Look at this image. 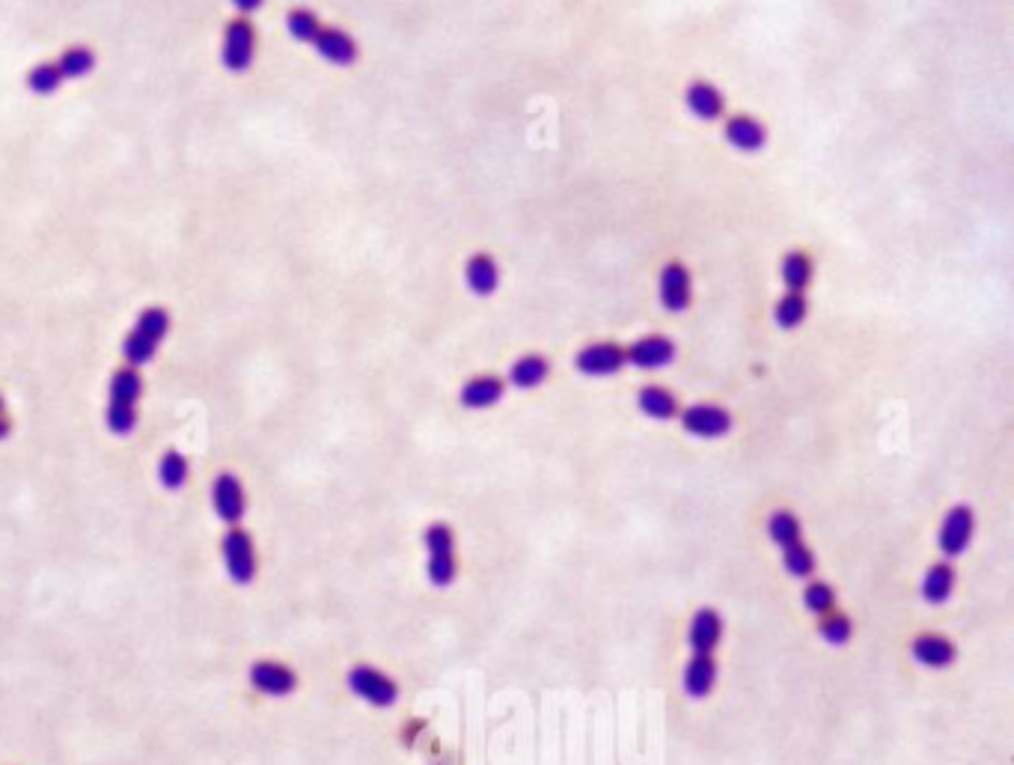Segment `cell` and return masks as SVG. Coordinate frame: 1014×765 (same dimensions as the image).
Wrapping results in <instances>:
<instances>
[{
    "instance_id": "cell-1",
    "label": "cell",
    "mask_w": 1014,
    "mask_h": 765,
    "mask_svg": "<svg viewBox=\"0 0 1014 765\" xmlns=\"http://www.w3.org/2000/svg\"><path fill=\"white\" fill-rule=\"evenodd\" d=\"M167 334H170V310H164V307H146L137 316V322L131 325V331L122 337L119 349H122L125 367H131V370L146 367L158 355V349H161V343H164Z\"/></svg>"
},
{
    "instance_id": "cell-2",
    "label": "cell",
    "mask_w": 1014,
    "mask_h": 765,
    "mask_svg": "<svg viewBox=\"0 0 1014 765\" xmlns=\"http://www.w3.org/2000/svg\"><path fill=\"white\" fill-rule=\"evenodd\" d=\"M143 396V379L140 370L131 367H119L111 376V387H108V411H105V423L113 435L125 438L134 432L137 426V402Z\"/></svg>"
},
{
    "instance_id": "cell-3",
    "label": "cell",
    "mask_w": 1014,
    "mask_h": 765,
    "mask_svg": "<svg viewBox=\"0 0 1014 765\" xmlns=\"http://www.w3.org/2000/svg\"><path fill=\"white\" fill-rule=\"evenodd\" d=\"M426 551H429V563H426V572H429V581L435 587H450L455 581V572H458V563H455V536H452L450 524L444 521H435L426 527Z\"/></svg>"
},
{
    "instance_id": "cell-4",
    "label": "cell",
    "mask_w": 1014,
    "mask_h": 765,
    "mask_svg": "<svg viewBox=\"0 0 1014 765\" xmlns=\"http://www.w3.org/2000/svg\"><path fill=\"white\" fill-rule=\"evenodd\" d=\"M348 691L375 709H390L399 700V685L387 673L369 664H354L348 670Z\"/></svg>"
},
{
    "instance_id": "cell-5",
    "label": "cell",
    "mask_w": 1014,
    "mask_h": 765,
    "mask_svg": "<svg viewBox=\"0 0 1014 765\" xmlns=\"http://www.w3.org/2000/svg\"><path fill=\"white\" fill-rule=\"evenodd\" d=\"M221 557H224L226 572L235 584H250L256 578L259 560H256V545L250 539L247 530L241 527H229L221 539Z\"/></svg>"
},
{
    "instance_id": "cell-6",
    "label": "cell",
    "mask_w": 1014,
    "mask_h": 765,
    "mask_svg": "<svg viewBox=\"0 0 1014 765\" xmlns=\"http://www.w3.org/2000/svg\"><path fill=\"white\" fill-rule=\"evenodd\" d=\"M256 57V30L247 18L229 21L224 30V45H221V63L226 72H247Z\"/></svg>"
},
{
    "instance_id": "cell-7",
    "label": "cell",
    "mask_w": 1014,
    "mask_h": 765,
    "mask_svg": "<svg viewBox=\"0 0 1014 765\" xmlns=\"http://www.w3.org/2000/svg\"><path fill=\"white\" fill-rule=\"evenodd\" d=\"M678 417H681V429L693 438H723L732 429L729 411L711 402H696L678 411Z\"/></svg>"
},
{
    "instance_id": "cell-8",
    "label": "cell",
    "mask_w": 1014,
    "mask_h": 765,
    "mask_svg": "<svg viewBox=\"0 0 1014 765\" xmlns=\"http://www.w3.org/2000/svg\"><path fill=\"white\" fill-rule=\"evenodd\" d=\"M212 510L215 515L229 524V527H238V521L244 518L247 512V495H244V486L241 480L232 474V471H221L215 480H212Z\"/></svg>"
},
{
    "instance_id": "cell-9",
    "label": "cell",
    "mask_w": 1014,
    "mask_h": 765,
    "mask_svg": "<svg viewBox=\"0 0 1014 765\" xmlns=\"http://www.w3.org/2000/svg\"><path fill=\"white\" fill-rule=\"evenodd\" d=\"M574 367L580 376H589V379L613 376L625 367V349L619 343H589L577 352Z\"/></svg>"
},
{
    "instance_id": "cell-10",
    "label": "cell",
    "mask_w": 1014,
    "mask_h": 765,
    "mask_svg": "<svg viewBox=\"0 0 1014 765\" xmlns=\"http://www.w3.org/2000/svg\"><path fill=\"white\" fill-rule=\"evenodd\" d=\"M250 685L265 697H289L298 688V676L289 664L262 658L250 664Z\"/></svg>"
},
{
    "instance_id": "cell-11",
    "label": "cell",
    "mask_w": 1014,
    "mask_h": 765,
    "mask_svg": "<svg viewBox=\"0 0 1014 765\" xmlns=\"http://www.w3.org/2000/svg\"><path fill=\"white\" fill-rule=\"evenodd\" d=\"M973 527H976V518H973V510L970 507H952V510L943 515V524H940V533H937V545L943 551V557H961L973 539Z\"/></svg>"
},
{
    "instance_id": "cell-12",
    "label": "cell",
    "mask_w": 1014,
    "mask_h": 765,
    "mask_svg": "<svg viewBox=\"0 0 1014 765\" xmlns=\"http://www.w3.org/2000/svg\"><path fill=\"white\" fill-rule=\"evenodd\" d=\"M673 361H676V343L661 334L634 340L625 349V364H634L637 370H664Z\"/></svg>"
},
{
    "instance_id": "cell-13",
    "label": "cell",
    "mask_w": 1014,
    "mask_h": 765,
    "mask_svg": "<svg viewBox=\"0 0 1014 765\" xmlns=\"http://www.w3.org/2000/svg\"><path fill=\"white\" fill-rule=\"evenodd\" d=\"M658 298L670 313H684L693 301V286H690V271L681 262H670L661 271L658 280Z\"/></svg>"
},
{
    "instance_id": "cell-14",
    "label": "cell",
    "mask_w": 1014,
    "mask_h": 765,
    "mask_svg": "<svg viewBox=\"0 0 1014 765\" xmlns=\"http://www.w3.org/2000/svg\"><path fill=\"white\" fill-rule=\"evenodd\" d=\"M723 640V617L714 608H699L690 620L687 643L693 655H714Z\"/></svg>"
},
{
    "instance_id": "cell-15",
    "label": "cell",
    "mask_w": 1014,
    "mask_h": 765,
    "mask_svg": "<svg viewBox=\"0 0 1014 765\" xmlns=\"http://www.w3.org/2000/svg\"><path fill=\"white\" fill-rule=\"evenodd\" d=\"M313 48H316V54L322 60L334 63V66H351L360 57L357 42L345 30H339V27H322L319 36H316V42H313Z\"/></svg>"
},
{
    "instance_id": "cell-16",
    "label": "cell",
    "mask_w": 1014,
    "mask_h": 765,
    "mask_svg": "<svg viewBox=\"0 0 1014 765\" xmlns=\"http://www.w3.org/2000/svg\"><path fill=\"white\" fill-rule=\"evenodd\" d=\"M684 105H687V111H690L696 120H702V123H714V120H720L723 111H726L723 93H720L714 84H708V81H693V84L687 87V93H684Z\"/></svg>"
},
{
    "instance_id": "cell-17",
    "label": "cell",
    "mask_w": 1014,
    "mask_h": 765,
    "mask_svg": "<svg viewBox=\"0 0 1014 765\" xmlns=\"http://www.w3.org/2000/svg\"><path fill=\"white\" fill-rule=\"evenodd\" d=\"M714 682H717V664L711 655H693L681 670V688L693 700H705L714 691Z\"/></svg>"
},
{
    "instance_id": "cell-18",
    "label": "cell",
    "mask_w": 1014,
    "mask_h": 765,
    "mask_svg": "<svg viewBox=\"0 0 1014 765\" xmlns=\"http://www.w3.org/2000/svg\"><path fill=\"white\" fill-rule=\"evenodd\" d=\"M910 652H913V658H916L922 667H928V670L952 667L955 658H958L955 643L949 638H943V635H919V638H913Z\"/></svg>"
},
{
    "instance_id": "cell-19",
    "label": "cell",
    "mask_w": 1014,
    "mask_h": 765,
    "mask_svg": "<svg viewBox=\"0 0 1014 765\" xmlns=\"http://www.w3.org/2000/svg\"><path fill=\"white\" fill-rule=\"evenodd\" d=\"M506 393V382L497 379V376H476L470 382H464L458 399L467 411H485L491 405H497Z\"/></svg>"
},
{
    "instance_id": "cell-20",
    "label": "cell",
    "mask_w": 1014,
    "mask_h": 765,
    "mask_svg": "<svg viewBox=\"0 0 1014 765\" xmlns=\"http://www.w3.org/2000/svg\"><path fill=\"white\" fill-rule=\"evenodd\" d=\"M723 137L738 149V152H759L765 143H768V131L759 120L753 117H732L726 120V128H723Z\"/></svg>"
},
{
    "instance_id": "cell-21",
    "label": "cell",
    "mask_w": 1014,
    "mask_h": 765,
    "mask_svg": "<svg viewBox=\"0 0 1014 765\" xmlns=\"http://www.w3.org/2000/svg\"><path fill=\"white\" fill-rule=\"evenodd\" d=\"M464 280H467V286H470L473 295L485 298V295L497 292L500 268H497V262H494L488 254H476L470 256L467 265H464Z\"/></svg>"
},
{
    "instance_id": "cell-22",
    "label": "cell",
    "mask_w": 1014,
    "mask_h": 765,
    "mask_svg": "<svg viewBox=\"0 0 1014 765\" xmlns=\"http://www.w3.org/2000/svg\"><path fill=\"white\" fill-rule=\"evenodd\" d=\"M952 590H955V569H952L949 563H934V566L925 572L922 587H919V593H922V599H925L928 605H943V602H949Z\"/></svg>"
},
{
    "instance_id": "cell-23",
    "label": "cell",
    "mask_w": 1014,
    "mask_h": 765,
    "mask_svg": "<svg viewBox=\"0 0 1014 765\" xmlns=\"http://www.w3.org/2000/svg\"><path fill=\"white\" fill-rule=\"evenodd\" d=\"M637 405L652 420H673V417H678V399L667 387H658V384H646L637 393Z\"/></svg>"
},
{
    "instance_id": "cell-24",
    "label": "cell",
    "mask_w": 1014,
    "mask_h": 765,
    "mask_svg": "<svg viewBox=\"0 0 1014 765\" xmlns=\"http://www.w3.org/2000/svg\"><path fill=\"white\" fill-rule=\"evenodd\" d=\"M548 373H551L548 358H542V355H524V358H518L509 367V384L518 387V390H533V387H539V384L548 379Z\"/></svg>"
},
{
    "instance_id": "cell-25",
    "label": "cell",
    "mask_w": 1014,
    "mask_h": 765,
    "mask_svg": "<svg viewBox=\"0 0 1014 765\" xmlns=\"http://www.w3.org/2000/svg\"><path fill=\"white\" fill-rule=\"evenodd\" d=\"M57 69L63 75V81H78V78H87L93 69H96V54L87 48V45H72L60 54L57 60Z\"/></svg>"
},
{
    "instance_id": "cell-26",
    "label": "cell",
    "mask_w": 1014,
    "mask_h": 765,
    "mask_svg": "<svg viewBox=\"0 0 1014 765\" xmlns=\"http://www.w3.org/2000/svg\"><path fill=\"white\" fill-rule=\"evenodd\" d=\"M191 477V465L188 459L179 453V450H167L158 462V483L167 489V492H179Z\"/></svg>"
},
{
    "instance_id": "cell-27",
    "label": "cell",
    "mask_w": 1014,
    "mask_h": 765,
    "mask_svg": "<svg viewBox=\"0 0 1014 765\" xmlns=\"http://www.w3.org/2000/svg\"><path fill=\"white\" fill-rule=\"evenodd\" d=\"M812 271H815L812 259L803 254V251H791V254L783 256L780 274H783V283L789 286V292H794V295H803V289L812 280Z\"/></svg>"
},
{
    "instance_id": "cell-28",
    "label": "cell",
    "mask_w": 1014,
    "mask_h": 765,
    "mask_svg": "<svg viewBox=\"0 0 1014 765\" xmlns=\"http://www.w3.org/2000/svg\"><path fill=\"white\" fill-rule=\"evenodd\" d=\"M768 536L780 548H789L794 542H800V521H797V515L789 510L771 512V518H768Z\"/></svg>"
},
{
    "instance_id": "cell-29",
    "label": "cell",
    "mask_w": 1014,
    "mask_h": 765,
    "mask_svg": "<svg viewBox=\"0 0 1014 765\" xmlns=\"http://www.w3.org/2000/svg\"><path fill=\"white\" fill-rule=\"evenodd\" d=\"M60 84H63V75H60L57 63H39L27 72V90L33 96H51V93L60 90Z\"/></svg>"
},
{
    "instance_id": "cell-30",
    "label": "cell",
    "mask_w": 1014,
    "mask_h": 765,
    "mask_svg": "<svg viewBox=\"0 0 1014 765\" xmlns=\"http://www.w3.org/2000/svg\"><path fill=\"white\" fill-rule=\"evenodd\" d=\"M803 608H806L809 614H815V617L833 614V608H836V593H833V587L824 584V581L806 584V590H803Z\"/></svg>"
},
{
    "instance_id": "cell-31",
    "label": "cell",
    "mask_w": 1014,
    "mask_h": 765,
    "mask_svg": "<svg viewBox=\"0 0 1014 765\" xmlns=\"http://www.w3.org/2000/svg\"><path fill=\"white\" fill-rule=\"evenodd\" d=\"M783 566L791 578H812L818 563H815V554L803 542H794L789 548H783Z\"/></svg>"
},
{
    "instance_id": "cell-32",
    "label": "cell",
    "mask_w": 1014,
    "mask_h": 765,
    "mask_svg": "<svg viewBox=\"0 0 1014 765\" xmlns=\"http://www.w3.org/2000/svg\"><path fill=\"white\" fill-rule=\"evenodd\" d=\"M803 319H806V298H803V295H794V292H786V295L777 301V307H774V322H777L780 328L791 331V328L803 325Z\"/></svg>"
},
{
    "instance_id": "cell-33",
    "label": "cell",
    "mask_w": 1014,
    "mask_h": 765,
    "mask_svg": "<svg viewBox=\"0 0 1014 765\" xmlns=\"http://www.w3.org/2000/svg\"><path fill=\"white\" fill-rule=\"evenodd\" d=\"M286 27H289V36H292V39L310 42V45L316 42V36H319V30H322L316 12H310V9H292V12L286 15Z\"/></svg>"
},
{
    "instance_id": "cell-34",
    "label": "cell",
    "mask_w": 1014,
    "mask_h": 765,
    "mask_svg": "<svg viewBox=\"0 0 1014 765\" xmlns=\"http://www.w3.org/2000/svg\"><path fill=\"white\" fill-rule=\"evenodd\" d=\"M818 635L824 638V643H830V646H845L848 640H851V635H854V626H851V620L845 617V614H827V617H821V626H818Z\"/></svg>"
},
{
    "instance_id": "cell-35",
    "label": "cell",
    "mask_w": 1014,
    "mask_h": 765,
    "mask_svg": "<svg viewBox=\"0 0 1014 765\" xmlns=\"http://www.w3.org/2000/svg\"><path fill=\"white\" fill-rule=\"evenodd\" d=\"M262 6V0H235V9H238V15L244 18V15H250V12H256Z\"/></svg>"
},
{
    "instance_id": "cell-36",
    "label": "cell",
    "mask_w": 1014,
    "mask_h": 765,
    "mask_svg": "<svg viewBox=\"0 0 1014 765\" xmlns=\"http://www.w3.org/2000/svg\"><path fill=\"white\" fill-rule=\"evenodd\" d=\"M9 429H12V426H9V417H0V441L9 435Z\"/></svg>"
},
{
    "instance_id": "cell-37",
    "label": "cell",
    "mask_w": 1014,
    "mask_h": 765,
    "mask_svg": "<svg viewBox=\"0 0 1014 765\" xmlns=\"http://www.w3.org/2000/svg\"><path fill=\"white\" fill-rule=\"evenodd\" d=\"M0 417H6V402H3V396H0Z\"/></svg>"
}]
</instances>
